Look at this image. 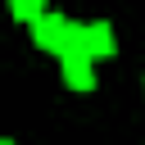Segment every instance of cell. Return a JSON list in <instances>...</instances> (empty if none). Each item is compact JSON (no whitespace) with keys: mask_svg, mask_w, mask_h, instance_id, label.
I'll return each instance as SVG.
<instances>
[{"mask_svg":"<svg viewBox=\"0 0 145 145\" xmlns=\"http://www.w3.org/2000/svg\"><path fill=\"white\" fill-rule=\"evenodd\" d=\"M63 82H68L72 91H91V86H95L91 59H86V54H63Z\"/></svg>","mask_w":145,"mask_h":145,"instance_id":"cell-3","label":"cell"},{"mask_svg":"<svg viewBox=\"0 0 145 145\" xmlns=\"http://www.w3.org/2000/svg\"><path fill=\"white\" fill-rule=\"evenodd\" d=\"M0 145H14V140H0Z\"/></svg>","mask_w":145,"mask_h":145,"instance_id":"cell-5","label":"cell"},{"mask_svg":"<svg viewBox=\"0 0 145 145\" xmlns=\"http://www.w3.org/2000/svg\"><path fill=\"white\" fill-rule=\"evenodd\" d=\"M32 41H36V50L63 54V41H68V18H63V14H41V18L32 23Z\"/></svg>","mask_w":145,"mask_h":145,"instance_id":"cell-2","label":"cell"},{"mask_svg":"<svg viewBox=\"0 0 145 145\" xmlns=\"http://www.w3.org/2000/svg\"><path fill=\"white\" fill-rule=\"evenodd\" d=\"M118 41H113V27L109 23H68V41H63V54H86V59H104L113 54ZM59 54V59H63Z\"/></svg>","mask_w":145,"mask_h":145,"instance_id":"cell-1","label":"cell"},{"mask_svg":"<svg viewBox=\"0 0 145 145\" xmlns=\"http://www.w3.org/2000/svg\"><path fill=\"white\" fill-rule=\"evenodd\" d=\"M9 14H14L18 23H36V18L45 14V0H9Z\"/></svg>","mask_w":145,"mask_h":145,"instance_id":"cell-4","label":"cell"}]
</instances>
